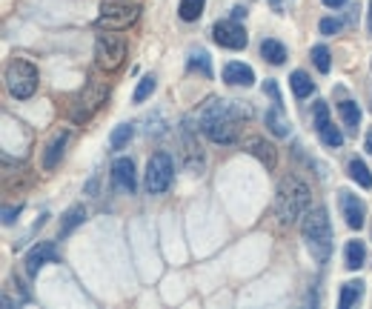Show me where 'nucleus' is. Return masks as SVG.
<instances>
[{
    "label": "nucleus",
    "instance_id": "2eb2a0df",
    "mask_svg": "<svg viewBox=\"0 0 372 309\" xmlns=\"http://www.w3.org/2000/svg\"><path fill=\"white\" fill-rule=\"evenodd\" d=\"M250 152H252L269 172L278 166V149H275V144H269V141H264V138H252V141H250Z\"/></svg>",
    "mask_w": 372,
    "mask_h": 309
},
{
    "label": "nucleus",
    "instance_id": "f8f14e48",
    "mask_svg": "<svg viewBox=\"0 0 372 309\" xmlns=\"http://www.w3.org/2000/svg\"><path fill=\"white\" fill-rule=\"evenodd\" d=\"M341 212H344V217H347V227L349 229H361L364 227V215H366V209H364V203L358 201V195H349V192H341Z\"/></svg>",
    "mask_w": 372,
    "mask_h": 309
},
{
    "label": "nucleus",
    "instance_id": "473e14b6",
    "mask_svg": "<svg viewBox=\"0 0 372 309\" xmlns=\"http://www.w3.org/2000/svg\"><path fill=\"white\" fill-rule=\"evenodd\" d=\"M20 209H23L20 203H18V206H6V209H4V224H6V227H9V224H15V220H18Z\"/></svg>",
    "mask_w": 372,
    "mask_h": 309
},
{
    "label": "nucleus",
    "instance_id": "1a4fd4ad",
    "mask_svg": "<svg viewBox=\"0 0 372 309\" xmlns=\"http://www.w3.org/2000/svg\"><path fill=\"white\" fill-rule=\"evenodd\" d=\"M212 40L218 43V46L224 49H246V43H250V37H246V29L238 23V20H218L212 26Z\"/></svg>",
    "mask_w": 372,
    "mask_h": 309
},
{
    "label": "nucleus",
    "instance_id": "0eeeda50",
    "mask_svg": "<svg viewBox=\"0 0 372 309\" xmlns=\"http://www.w3.org/2000/svg\"><path fill=\"white\" fill-rule=\"evenodd\" d=\"M175 175V163L167 152H155L146 163V192L149 195H163L172 184Z\"/></svg>",
    "mask_w": 372,
    "mask_h": 309
},
{
    "label": "nucleus",
    "instance_id": "393cba45",
    "mask_svg": "<svg viewBox=\"0 0 372 309\" xmlns=\"http://www.w3.org/2000/svg\"><path fill=\"white\" fill-rule=\"evenodd\" d=\"M338 112H341L344 126L355 132V129H358V123H361V109H358V103H355V101H344V103L338 106Z\"/></svg>",
    "mask_w": 372,
    "mask_h": 309
},
{
    "label": "nucleus",
    "instance_id": "bb28decb",
    "mask_svg": "<svg viewBox=\"0 0 372 309\" xmlns=\"http://www.w3.org/2000/svg\"><path fill=\"white\" fill-rule=\"evenodd\" d=\"M312 63L318 72H329V66H333V58H329V49L323 46V43H318V46H312Z\"/></svg>",
    "mask_w": 372,
    "mask_h": 309
},
{
    "label": "nucleus",
    "instance_id": "b1692460",
    "mask_svg": "<svg viewBox=\"0 0 372 309\" xmlns=\"http://www.w3.org/2000/svg\"><path fill=\"white\" fill-rule=\"evenodd\" d=\"M203 6H206V0H181L178 15H181V20H186V23H195V20L203 15Z\"/></svg>",
    "mask_w": 372,
    "mask_h": 309
},
{
    "label": "nucleus",
    "instance_id": "4468645a",
    "mask_svg": "<svg viewBox=\"0 0 372 309\" xmlns=\"http://www.w3.org/2000/svg\"><path fill=\"white\" fill-rule=\"evenodd\" d=\"M224 80L229 86H252L255 83V72H252V66H246V63H226L224 66Z\"/></svg>",
    "mask_w": 372,
    "mask_h": 309
},
{
    "label": "nucleus",
    "instance_id": "c756f323",
    "mask_svg": "<svg viewBox=\"0 0 372 309\" xmlns=\"http://www.w3.org/2000/svg\"><path fill=\"white\" fill-rule=\"evenodd\" d=\"M326 123H329V109H326L323 101H318V103H315V129L321 132Z\"/></svg>",
    "mask_w": 372,
    "mask_h": 309
},
{
    "label": "nucleus",
    "instance_id": "5701e85b",
    "mask_svg": "<svg viewBox=\"0 0 372 309\" xmlns=\"http://www.w3.org/2000/svg\"><path fill=\"white\" fill-rule=\"evenodd\" d=\"M364 258H366V249H364V241H349L347 244V270H361L364 267Z\"/></svg>",
    "mask_w": 372,
    "mask_h": 309
},
{
    "label": "nucleus",
    "instance_id": "4be33fe9",
    "mask_svg": "<svg viewBox=\"0 0 372 309\" xmlns=\"http://www.w3.org/2000/svg\"><path fill=\"white\" fill-rule=\"evenodd\" d=\"M261 55H264V61H269L272 66H281V63L286 61V49H283V43H278V40H264V43H261Z\"/></svg>",
    "mask_w": 372,
    "mask_h": 309
},
{
    "label": "nucleus",
    "instance_id": "7c9ffc66",
    "mask_svg": "<svg viewBox=\"0 0 372 309\" xmlns=\"http://www.w3.org/2000/svg\"><path fill=\"white\" fill-rule=\"evenodd\" d=\"M321 32H323V34H335V32H341V23L333 20V18H323V20H321Z\"/></svg>",
    "mask_w": 372,
    "mask_h": 309
},
{
    "label": "nucleus",
    "instance_id": "6ab92c4d",
    "mask_svg": "<svg viewBox=\"0 0 372 309\" xmlns=\"http://www.w3.org/2000/svg\"><path fill=\"white\" fill-rule=\"evenodd\" d=\"M347 172H349V178H352L361 189H369V187H372V175H369V169H366V163H364L361 158H352V160L347 163Z\"/></svg>",
    "mask_w": 372,
    "mask_h": 309
},
{
    "label": "nucleus",
    "instance_id": "c9c22d12",
    "mask_svg": "<svg viewBox=\"0 0 372 309\" xmlns=\"http://www.w3.org/2000/svg\"><path fill=\"white\" fill-rule=\"evenodd\" d=\"M364 149H366V152L372 155V129L366 132V141H364Z\"/></svg>",
    "mask_w": 372,
    "mask_h": 309
},
{
    "label": "nucleus",
    "instance_id": "9b49d317",
    "mask_svg": "<svg viewBox=\"0 0 372 309\" xmlns=\"http://www.w3.org/2000/svg\"><path fill=\"white\" fill-rule=\"evenodd\" d=\"M58 260V249H55V244H37L29 255H26V275L29 278H37V272L46 267V263H55Z\"/></svg>",
    "mask_w": 372,
    "mask_h": 309
},
{
    "label": "nucleus",
    "instance_id": "e433bc0d",
    "mask_svg": "<svg viewBox=\"0 0 372 309\" xmlns=\"http://www.w3.org/2000/svg\"><path fill=\"white\" fill-rule=\"evenodd\" d=\"M369 29H372V4H369Z\"/></svg>",
    "mask_w": 372,
    "mask_h": 309
},
{
    "label": "nucleus",
    "instance_id": "f03ea898",
    "mask_svg": "<svg viewBox=\"0 0 372 309\" xmlns=\"http://www.w3.org/2000/svg\"><path fill=\"white\" fill-rule=\"evenodd\" d=\"M301 235H304V244H307L312 260L326 263L329 255H333V227H329V215L323 206L307 209V215L301 220Z\"/></svg>",
    "mask_w": 372,
    "mask_h": 309
},
{
    "label": "nucleus",
    "instance_id": "39448f33",
    "mask_svg": "<svg viewBox=\"0 0 372 309\" xmlns=\"http://www.w3.org/2000/svg\"><path fill=\"white\" fill-rule=\"evenodd\" d=\"M37 83H40V75H37V66L23 61V58H15L6 69V86L9 92L18 98V101H26L37 92Z\"/></svg>",
    "mask_w": 372,
    "mask_h": 309
},
{
    "label": "nucleus",
    "instance_id": "dca6fc26",
    "mask_svg": "<svg viewBox=\"0 0 372 309\" xmlns=\"http://www.w3.org/2000/svg\"><path fill=\"white\" fill-rule=\"evenodd\" d=\"M86 220V209L84 206H72V209H66V215L60 217V232H58V238H69L80 224Z\"/></svg>",
    "mask_w": 372,
    "mask_h": 309
},
{
    "label": "nucleus",
    "instance_id": "f3484780",
    "mask_svg": "<svg viewBox=\"0 0 372 309\" xmlns=\"http://www.w3.org/2000/svg\"><path fill=\"white\" fill-rule=\"evenodd\" d=\"M267 129L272 132L275 138H289V120L283 118L281 103H275V106L267 112Z\"/></svg>",
    "mask_w": 372,
    "mask_h": 309
},
{
    "label": "nucleus",
    "instance_id": "6e6552de",
    "mask_svg": "<svg viewBox=\"0 0 372 309\" xmlns=\"http://www.w3.org/2000/svg\"><path fill=\"white\" fill-rule=\"evenodd\" d=\"M106 86H98V83H89V89L77 98V103H75V109H72V120L75 123H86V120H92V115L103 106V101H106Z\"/></svg>",
    "mask_w": 372,
    "mask_h": 309
},
{
    "label": "nucleus",
    "instance_id": "412c9836",
    "mask_svg": "<svg viewBox=\"0 0 372 309\" xmlns=\"http://www.w3.org/2000/svg\"><path fill=\"white\" fill-rule=\"evenodd\" d=\"M132 138H135V126H132V123H120V126L112 129L109 146H112V149H127Z\"/></svg>",
    "mask_w": 372,
    "mask_h": 309
},
{
    "label": "nucleus",
    "instance_id": "2f4dec72",
    "mask_svg": "<svg viewBox=\"0 0 372 309\" xmlns=\"http://www.w3.org/2000/svg\"><path fill=\"white\" fill-rule=\"evenodd\" d=\"M264 95H269L272 103H281V92H278V83H275V80H267V83H264Z\"/></svg>",
    "mask_w": 372,
    "mask_h": 309
},
{
    "label": "nucleus",
    "instance_id": "a211bd4d",
    "mask_svg": "<svg viewBox=\"0 0 372 309\" xmlns=\"http://www.w3.org/2000/svg\"><path fill=\"white\" fill-rule=\"evenodd\" d=\"M289 86H293V95L298 98V101H304V98H309L312 95V89H315V83H312V77L307 75V72H293L289 75Z\"/></svg>",
    "mask_w": 372,
    "mask_h": 309
},
{
    "label": "nucleus",
    "instance_id": "20e7f679",
    "mask_svg": "<svg viewBox=\"0 0 372 309\" xmlns=\"http://www.w3.org/2000/svg\"><path fill=\"white\" fill-rule=\"evenodd\" d=\"M129 58V46H127V40L117 37V34H101L95 40V63L101 72L112 75V72H120L123 63H127Z\"/></svg>",
    "mask_w": 372,
    "mask_h": 309
},
{
    "label": "nucleus",
    "instance_id": "c85d7f7f",
    "mask_svg": "<svg viewBox=\"0 0 372 309\" xmlns=\"http://www.w3.org/2000/svg\"><path fill=\"white\" fill-rule=\"evenodd\" d=\"M318 135H321V141H323L326 146H333V149H338V146L344 144V135H341V132H338L333 123H326V126L318 132Z\"/></svg>",
    "mask_w": 372,
    "mask_h": 309
},
{
    "label": "nucleus",
    "instance_id": "ddd939ff",
    "mask_svg": "<svg viewBox=\"0 0 372 309\" xmlns=\"http://www.w3.org/2000/svg\"><path fill=\"white\" fill-rule=\"evenodd\" d=\"M66 144H69V129L58 132V135L52 138V144L46 146V152H44V169H46V172H52V169L60 166V158H63V152H66Z\"/></svg>",
    "mask_w": 372,
    "mask_h": 309
},
{
    "label": "nucleus",
    "instance_id": "72a5a7b5",
    "mask_svg": "<svg viewBox=\"0 0 372 309\" xmlns=\"http://www.w3.org/2000/svg\"><path fill=\"white\" fill-rule=\"evenodd\" d=\"M344 4H347V0H323V6H329V9H338Z\"/></svg>",
    "mask_w": 372,
    "mask_h": 309
},
{
    "label": "nucleus",
    "instance_id": "aec40b11",
    "mask_svg": "<svg viewBox=\"0 0 372 309\" xmlns=\"http://www.w3.org/2000/svg\"><path fill=\"white\" fill-rule=\"evenodd\" d=\"M361 298H364V284H361V281H349V284L341 286L338 306H341V309H349V306H355Z\"/></svg>",
    "mask_w": 372,
    "mask_h": 309
},
{
    "label": "nucleus",
    "instance_id": "7ed1b4c3",
    "mask_svg": "<svg viewBox=\"0 0 372 309\" xmlns=\"http://www.w3.org/2000/svg\"><path fill=\"white\" fill-rule=\"evenodd\" d=\"M309 209V189L301 178L289 175L281 181L278 195H275V212L281 217V224H295L298 217H304Z\"/></svg>",
    "mask_w": 372,
    "mask_h": 309
},
{
    "label": "nucleus",
    "instance_id": "f704fd0d",
    "mask_svg": "<svg viewBox=\"0 0 372 309\" xmlns=\"http://www.w3.org/2000/svg\"><path fill=\"white\" fill-rule=\"evenodd\" d=\"M243 15H246V9H243V6H235V9H232V20H240Z\"/></svg>",
    "mask_w": 372,
    "mask_h": 309
},
{
    "label": "nucleus",
    "instance_id": "9d476101",
    "mask_svg": "<svg viewBox=\"0 0 372 309\" xmlns=\"http://www.w3.org/2000/svg\"><path fill=\"white\" fill-rule=\"evenodd\" d=\"M112 184L120 189V192H135L138 189V175H135V163L132 158H117L112 163Z\"/></svg>",
    "mask_w": 372,
    "mask_h": 309
},
{
    "label": "nucleus",
    "instance_id": "f257e3e1",
    "mask_svg": "<svg viewBox=\"0 0 372 309\" xmlns=\"http://www.w3.org/2000/svg\"><path fill=\"white\" fill-rule=\"evenodd\" d=\"M240 115H250V109L235 106V101H210L198 112V120L212 144L229 146L238 141V120L235 118H240Z\"/></svg>",
    "mask_w": 372,
    "mask_h": 309
},
{
    "label": "nucleus",
    "instance_id": "423d86ee",
    "mask_svg": "<svg viewBox=\"0 0 372 309\" xmlns=\"http://www.w3.org/2000/svg\"><path fill=\"white\" fill-rule=\"evenodd\" d=\"M141 18V9L138 6H129L123 0H112V4H103L101 6V15H98V29H106V32H123L135 26Z\"/></svg>",
    "mask_w": 372,
    "mask_h": 309
},
{
    "label": "nucleus",
    "instance_id": "cd10ccee",
    "mask_svg": "<svg viewBox=\"0 0 372 309\" xmlns=\"http://www.w3.org/2000/svg\"><path fill=\"white\" fill-rule=\"evenodd\" d=\"M189 69H200L203 77H212V66H210V55H206L203 49L192 52L189 55Z\"/></svg>",
    "mask_w": 372,
    "mask_h": 309
},
{
    "label": "nucleus",
    "instance_id": "a878e982",
    "mask_svg": "<svg viewBox=\"0 0 372 309\" xmlns=\"http://www.w3.org/2000/svg\"><path fill=\"white\" fill-rule=\"evenodd\" d=\"M155 86H158L155 75H143V77H141V83H138V89H135V95H132V101H135V103H143V101L155 92Z\"/></svg>",
    "mask_w": 372,
    "mask_h": 309
}]
</instances>
